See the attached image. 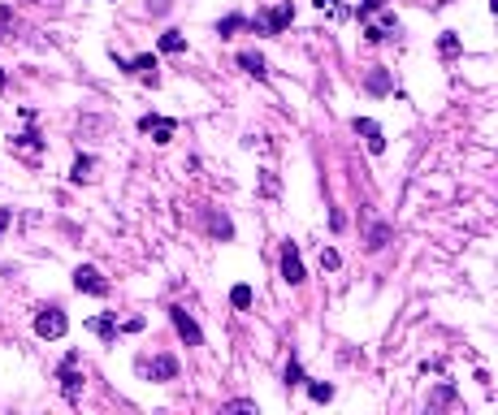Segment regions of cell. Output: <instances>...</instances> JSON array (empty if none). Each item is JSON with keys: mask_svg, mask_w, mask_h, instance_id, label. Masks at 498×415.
Listing matches in <instances>:
<instances>
[{"mask_svg": "<svg viewBox=\"0 0 498 415\" xmlns=\"http://www.w3.org/2000/svg\"><path fill=\"white\" fill-rule=\"evenodd\" d=\"M208 233H213V238H221V243H230V238H234V225H230V217L213 208V212H208Z\"/></svg>", "mask_w": 498, "mask_h": 415, "instance_id": "cell-14", "label": "cell"}, {"mask_svg": "<svg viewBox=\"0 0 498 415\" xmlns=\"http://www.w3.org/2000/svg\"><path fill=\"white\" fill-rule=\"evenodd\" d=\"M117 69H126V74H135V78H143V83H161V74H156V57L152 52H143V57H135V61H117Z\"/></svg>", "mask_w": 498, "mask_h": 415, "instance_id": "cell-9", "label": "cell"}, {"mask_svg": "<svg viewBox=\"0 0 498 415\" xmlns=\"http://www.w3.org/2000/svg\"><path fill=\"white\" fill-rule=\"evenodd\" d=\"M264 195H269V199L278 195V177H273V173H264Z\"/></svg>", "mask_w": 498, "mask_h": 415, "instance_id": "cell-28", "label": "cell"}, {"mask_svg": "<svg viewBox=\"0 0 498 415\" xmlns=\"http://www.w3.org/2000/svg\"><path fill=\"white\" fill-rule=\"evenodd\" d=\"M243 26H247V18H243V13H226V18L217 22V35H221V39H230L234 31H243Z\"/></svg>", "mask_w": 498, "mask_h": 415, "instance_id": "cell-17", "label": "cell"}, {"mask_svg": "<svg viewBox=\"0 0 498 415\" xmlns=\"http://www.w3.org/2000/svg\"><path fill=\"white\" fill-rule=\"evenodd\" d=\"M438 52H442L446 61H451V57H459V35H455V31H446V35L438 39Z\"/></svg>", "mask_w": 498, "mask_h": 415, "instance_id": "cell-21", "label": "cell"}, {"mask_svg": "<svg viewBox=\"0 0 498 415\" xmlns=\"http://www.w3.org/2000/svg\"><path fill=\"white\" fill-rule=\"evenodd\" d=\"M74 290L105 299V294H109V281H105V273H100L95 264H79V268H74Z\"/></svg>", "mask_w": 498, "mask_h": 415, "instance_id": "cell-3", "label": "cell"}, {"mask_svg": "<svg viewBox=\"0 0 498 415\" xmlns=\"http://www.w3.org/2000/svg\"><path fill=\"white\" fill-rule=\"evenodd\" d=\"M316 9H321V13H325V9H330V13H338L342 5H338V0H316Z\"/></svg>", "mask_w": 498, "mask_h": 415, "instance_id": "cell-29", "label": "cell"}, {"mask_svg": "<svg viewBox=\"0 0 498 415\" xmlns=\"http://www.w3.org/2000/svg\"><path fill=\"white\" fill-rule=\"evenodd\" d=\"M221 411H256V398H230Z\"/></svg>", "mask_w": 498, "mask_h": 415, "instance_id": "cell-27", "label": "cell"}, {"mask_svg": "<svg viewBox=\"0 0 498 415\" xmlns=\"http://www.w3.org/2000/svg\"><path fill=\"white\" fill-rule=\"evenodd\" d=\"M282 385H286V389L304 385V363H299V359H290V363H286V372H282Z\"/></svg>", "mask_w": 498, "mask_h": 415, "instance_id": "cell-20", "label": "cell"}, {"mask_svg": "<svg viewBox=\"0 0 498 415\" xmlns=\"http://www.w3.org/2000/svg\"><path fill=\"white\" fill-rule=\"evenodd\" d=\"M169 320H173V329H178V337L187 346H204V333H199V325H195V316L187 307H169Z\"/></svg>", "mask_w": 498, "mask_h": 415, "instance_id": "cell-5", "label": "cell"}, {"mask_svg": "<svg viewBox=\"0 0 498 415\" xmlns=\"http://www.w3.org/2000/svg\"><path fill=\"white\" fill-rule=\"evenodd\" d=\"M139 372H147L152 381H173V376H178V359H173V355H156L152 363L139 359Z\"/></svg>", "mask_w": 498, "mask_h": 415, "instance_id": "cell-10", "label": "cell"}, {"mask_svg": "<svg viewBox=\"0 0 498 415\" xmlns=\"http://www.w3.org/2000/svg\"><path fill=\"white\" fill-rule=\"evenodd\" d=\"M187 48V35L182 31H165L161 35V52H182Z\"/></svg>", "mask_w": 498, "mask_h": 415, "instance_id": "cell-22", "label": "cell"}, {"mask_svg": "<svg viewBox=\"0 0 498 415\" xmlns=\"http://www.w3.org/2000/svg\"><path fill=\"white\" fill-rule=\"evenodd\" d=\"M238 65H243V74H252V78H269V61H264V52H256V48L238 52Z\"/></svg>", "mask_w": 498, "mask_h": 415, "instance_id": "cell-12", "label": "cell"}, {"mask_svg": "<svg viewBox=\"0 0 498 415\" xmlns=\"http://www.w3.org/2000/svg\"><path fill=\"white\" fill-rule=\"evenodd\" d=\"M13 221V212H9V208H0V233H5V225Z\"/></svg>", "mask_w": 498, "mask_h": 415, "instance_id": "cell-31", "label": "cell"}, {"mask_svg": "<svg viewBox=\"0 0 498 415\" xmlns=\"http://www.w3.org/2000/svg\"><path fill=\"white\" fill-rule=\"evenodd\" d=\"M290 22H295V5H290V0H282V5H273V9H264L256 18H247V26H252L256 35H282Z\"/></svg>", "mask_w": 498, "mask_h": 415, "instance_id": "cell-1", "label": "cell"}, {"mask_svg": "<svg viewBox=\"0 0 498 415\" xmlns=\"http://www.w3.org/2000/svg\"><path fill=\"white\" fill-rule=\"evenodd\" d=\"M390 238H394V225H390V221H377V225L368 229V243H364V247H368V251H382Z\"/></svg>", "mask_w": 498, "mask_h": 415, "instance_id": "cell-15", "label": "cell"}, {"mask_svg": "<svg viewBox=\"0 0 498 415\" xmlns=\"http://www.w3.org/2000/svg\"><path fill=\"white\" fill-rule=\"evenodd\" d=\"M147 9H152V13H165V9H169V0H152Z\"/></svg>", "mask_w": 498, "mask_h": 415, "instance_id": "cell-32", "label": "cell"}, {"mask_svg": "<svg viewBox=\"0 0 498 415\" xmlns=\"http://www.w3.org/2000/svg\"><path fill=\"white\" fill-rule=\"evenodd\" d=\"M91 169H95L91 156H79V161H74V169H69V177H74V182H87V177H91Z\"/></svg>", "mask_w": 498, "mask_h": 415, "instance_id": "cell-23", "label": "cell"}, {"mask_svg": "<svg viewBox=\"0 0 498 415\" xmlns=\"http://www.w3.org/2000/svg\"><path fill=\"white\" fill-rule=\"evenodd\" d=\"M382 5H386V0H360V9H356V18H360V22H368V18L377 13Z\"/></svg>", "mask_w": 498, "mask_h": 415, "instance_id": "cell-26", "label": "cell"}, {"mask_svg": "<svg viewBox=\"0 0 498 415\" xmlns=\"http://www.w3.org/2000/svg\"><path fill=\"white\" fill-rule=\"evenodd\" d=\"M35 333L43 337V342H57V337H65L69 333V316L53 303V307H39L35 311Z\"/></svg>", "mask_w": 498, "mask_h": 415, "instance_id": "cell-2", "label": "cell"}, {"mask_svg": "<svg viewBox=\"0 0 498 415\" xmlns=\"http://www.w3.org/2000/svg\"><path fill=\"white\" fill-rule=\"evenodd\" d=\"M304 381H308V376H304ZM308 398H312V402H330V398H334V385H330V381H308Z\"/></svg>", "mask_w": 498, "mask_h": 415, "instance_id": "cell-18", "label": "cell"}, {"mask_svg": "<svg viewBox=\"0 0 498 415\" xmlns=\"http://www.w3.org/2000/svg\"><path fill=\"white\" fill-rule=\"evenodd\" d=\"M282 277L290 281V285H304L308 281V273H304V259H299V247L286 238L282 243Z\"/></svg>", "mask_w": 498, "mask_h": 415, "instance_id": "cell-8", "label": "cell"}, {"mask_svg": "<svg viewBox=\"0 0 498 415\" xmlns=\"http://www.w3.org/2000/svg\"><path fill=\"white\" fill-rule=\"evenodd\" d=\"M338 264H342V255H338L334 247H321V268H330V273H334Z\"/></svg>", "mask_w": 498, "mask_h": 415, "instance_id": "cell-25", "label": "cell"}, {"mask_svg": "<svg viewBox=\"0 0 498 415\" xmlns=\"http://www.w3.org/2000/svg\"><path fill=\"white\" fill-rule=\"evenodd\" d=\"M139 130H143V135H152V143H173L178 121H173V117H156V113H143L139 117Z\"/></svg>", "mask_w": 498, "mask_h": 415, "instance_id": "cell-4", "label": "cell"}, {"mask_svg": "<svg viewBox=\"0 0 498 415\" xmlns=\"http://www.w3.org/2000/svg\"><path fill=\"white\" fill-rule=\"evenodd\" d=\"M364 87H368L372 95H386V91H390V74H386V69H372V74H368V83H364Z\"/></svg>", "mask_w": 498, "mask_h": 415, "instance_id": "cell-19", "label": "cell"}, {"mask_svg": "<svg viewBox=\"0 0 498 415\" xmlns=\"http://www.w3.org/2000/svg\"><path fill=\"white\" fill-rule=\"evenodd\" d=\"M57 381H61V398L65 402H79L83 398V372H79V363H61Z\"/></svg>", "mask_w": 498, "mask_h": 415, "instance_id": "cell-7", "label": "cell"}, {"mask_svg": "<svg viewBox=\"0 0 498 415\" xmlns=\"http://www.w3.org/2000/svg\"><path fill=\"white\" fill-rule=\"evenodd\" d=\"M121 329H126V333H139V329H143V316H130V320L121 325Z\"/></svg>", "mask_w": 498, "mask_h": 415, "instance_id": "cell-30", "label": "cell"}, {"mask_svg": "<svg viewBox=\"0 0 498 415\" xmlns=\"http://www.w3.org/2000/svg\"><path fill=\"white\" fill-rule=\"evenodd\" d=\"M351 130H356V135H364V147H368L372 156H382V151H386V130L372 121V117H356Z\"/></svg>", "mask_w": 498, "mask_h": 415, "instance_id": "cell-6", "label": "cell"}, {"mask_svg": "<svg viewBox=\"0 0 498 415\" xmlns=\"http://www.w3.org/2000/svg\"><path fill=\"white\" fill-rule=\"evenodd\" d=\"M459 402V394H455V385H438L433 394H429V407L438 411V407H455Z\"/></svg>", "mask_w": 498, "mask_h": 415, "instance_id": "cell-16", "label": "cell"}, {"mask_svg": "<svg viewBox=\"0 0 498 415\" xmlns=\"http://www.w3.org/2000/svg\"><path fill=\"white\" fill-rule=\"evenodd\" d=\"M87 329H91L95 337H105V342H117V333H121L117 311H100V316H91V320H87Z\"/></svg>", "mask_w": 498, "mask_h": 415, "instance_id": "cell-11", "label": "cell"}, {"mask_svg": "<svg viewBox=\"0 0 498 415\" xmlns=\"http://www.w3.org/2000/svg\"><path fill=\"white\" fill-rule=\"evenodd\" d=\"M230 303H234L238 311H247V307H252V285H234V290H230Z\"/></svg>", "mask_w": 498, "mask_h": 415, "instance_id": "cell-24", "label": "cell"}, {"mask_svg": "<svg viewBox=\"0 0 498 415\" xmlns=\"http://www.w3.org/2000/svg\"><path fill=\"white\" fill-rule=\"evenodd\" d=\"M9 147H13V151H22V156H39L48 143L35 135V130H22V135H13V139H9Z\"/></svg>", "mask_w": 498, "mask_h": 415, "instance_id": "cell-13", "label": "cell"}]
</instances>
